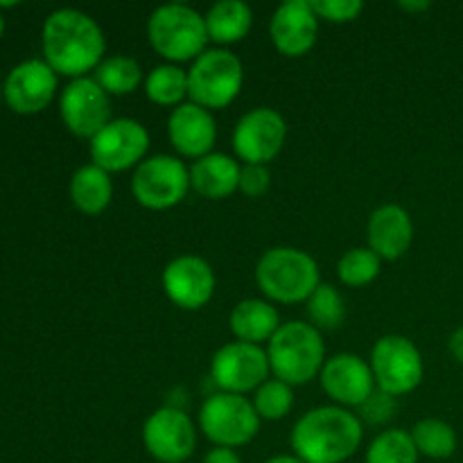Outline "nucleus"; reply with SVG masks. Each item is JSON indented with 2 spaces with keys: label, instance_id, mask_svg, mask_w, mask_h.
Masks as SVG:
<instances>
[{
  "label": "nucleus",
  "instance_id": "obj_1",
  "mask_svg": "<svg viewBox=\"0 0 463 463\" xmlns=\"http://www.w3.org/2000/svg\"><path fill=\"white\" fill-rule=\"evenodd\" d=\"M45 63L57 75H66L71 80L86 77V72L95 71L102 63L107 39L93 16L80 9L63 7L50 14L41 32Z\"/></svg>",
  "mask_w": 463,
  "mask_h": 463
},
{
  "label": "nucleus",
  "instance_id": "obj_2",
  "mask_svg": "<svg viewBox=\"0 0 463 463\" xmlns=\"http://www.w3.org/2000/svg\"><path fill=\"white\" fill-rule=\"evenodd\" d=\"M360 416L339 405L310 410L292 428V450L306 463H344L362 446Z\"/></svg>",
  "mask_w": 463,
  "mask_h": 463
},
{
  "label": "nucleus",
  "instance_id": "obj_3",
  "mask_svg": "<svg viewBox=\"0 0 463 463\" xmlns=\"http://www.w3.org/2000/svg\"><path fill=\"white\" fill-rule=\"evenodd\" d=\"M256 283L269 301L306 303L321 285L319 265L297 247L267 249L256 265Z\"/></svg>",
  "mask_w": 463,
  "mask_h": 463
},
{
  "label": "nucleus",
  "instance_id": "obj_4",
  "mask_svg": "<svg viewBox=\"0 0 463 463\" xmlns=\"http://www.w3.org/2000/svg\"><path fill=\"white\" fill-rule=\"evenodd\" d=\"M267 355L276 380H283L289 387L307 384L321 375L326 364L321 330L306 321H288L271 337Z\"/></svg>",
  "mask_w": 463,
  "mask_h": 463
},
{
  "label": "nucleus",
  "instance_id": "obj_5",
  "mask_svg": "<svg viewBox=\"0 0 463 463\" xmlns=\"http://www.w3.org/2000/svg\"><path fill=\"white\" fill-rule=\"evenodd\" d=\"M147 39L152 48L170 63L190 61L206 52V18L184 3H167L147 18Z\"/></svg>",
  "mask_w": 463,
  "mask_h": 463
},
{
  "label": "nucleus",
  "instance_id": "obj_6",
  "mask_svg": "<svg viewBox=\"0 0 463 463\" xmlns=\"http://www.w3.org/2000/svg\"><path fill=\"white\" fill-rule=\"evenodd\" d=\"M244 66L238 54L226 48H211L199 54L188 71L190 102L203 109H226L240 95Z\"/></svg>",
  "mask_w": 463,
  "mask_h": 463
},
{
  "label": "nucleus",
  "instance_id": "obj_7",
  "mask_svg": "<svg viewBox=\"0 0 463 463\" xmlns=\"http://www.w3.org/2000/svg\"><path fill=\"white\" fill-rule=\"evenodd\" d=\"M199 430L213 446L235 450L256 439L260 416L247 396L220 392L203 401L199 410Z\"/></svg>",
  "mask_w": 463,
  "mask_h": 463
},
{
  "label": "nucleus",
  "instance_id": "obj_8",
  "mask_svg": "<svg viewBox=\"0 0 463 463\" xmlns=\"http://www.w3.org/2000/svg\"><path fill=\"white\" fill-rule=\"evenodd\" d=\"M371 371L375 387L398 398L411 393L425 375L423 355L405 335H384L371 348Z\"/></svg>",
  "mask_w": 463,
  "mask_h": 463
},
{
  "label": "nucleus",
  "instance_id": "obj_9",
  "mask_svg": "<svg viewBox=\"0 0 463 463\" xmlns=\"http://www.w3.org/2000/svg\"><path fill=\"white\" fill-rule=\"evenodd\" d=\"M190 190V170L170 154H156L140 163L131 176V193L149 211H167L185 199Z\"/></svg>",
  "mask_w": 463,
  "mask_h": 463
},
{
  "label": "nucleus",
  "instance_id": "obj_10",
  "mask_svg": "<svg viewBox=\"0 0 463 463\" xmlns=\"http://www.w3.org/2000/svg\"><path fill=\"white\" fill-rule=\"evenodd\" d=\"M269 355L262 346L244 342H231L217 348L211 360V380L220 392L244 396L256 392L269 380Z\"/></svg>",
  "mask_w": 463,
  "mask_h": 463
},
{
  "label": "nucleus",
  "instance_id": "obj_11",
  "mask_svg": "<svg viewBox=\"0 0 463 463\" xmlns=\"http://www.w3.org/2000/svg\"><path fill=\"white\" fill-rule=\"evenodd\" d=\"M149 149V131L134 118H116L90 138V161L104 172L138 167Z\"/></svg>",
  "mask_w": 463,
  "mask_h": 463
},
{
  "label": "nucleus",
  "instance_id": "obj_12",
  "mask_svg": "<svg viewBox=\"0 0 463 463\" xmlns=\"http://www.w3.org/2000/svg\"><path fill=\"white\" fill-rule=\"evenodd\" d=\"M288 140V122L276 109L256 107L244 113L233 129V149L247 165L274 161Z\"/></svg>",
  "mask_w": 463,
  "mask_h": 463
},
{
  "label": "nucleus",
  "instance_id": "obj_13",
  "mask_svg": "<svg viewBox=\"0 0 463 463\" xmlns=\"http://www.w3.org/2000/svg\"><path fill=\"white\" fill-rule=\"evenodd\" d=\"M143 446L158 463H185L197 448V428L179 407H158L143 425Z\"/></svg>",
  "mask_w": 463,
  "mask_h": 463
},
{
  "label": "nucleus",
  "instance_id": "obj_14",
  "mask_svg": "<svg viewBox=\"0 0 463 463\" xmlns=\"http://www.w3.org/2000/svg\"><path fill=\"white\" fill-rule=\"evenodd\" d=\"M59 113L71 134L90 140L111 122V98L93 77H77L61 90Z\"/></svg>",
  "mask_w": 463,
  "mask_h": 463
},
{
  "label": "nucleus",
  "instance_id": "obj_15",
  "mask_svg": "<svg viewBox=\"0 0 463 463\" xmlns=\"http://www.w3.org/2000/svg\"><path fill=\"white\" fill-rule=\"evenodd\" d=\"M167 298L181 310H199L215 294V271L203 258L185 253L165 265L161 276Z\"/></svg>",
  "mask_w": 463,
  "mask_h": 463
},
{
  "label": "nucleus",
  "instance_id": "obj_16",
  "mask_svg": "<svg viewBox=\"0 0 463 463\" xmlns=\"http://www.w3.org/2000/svg\"><path fill=\"white\" fill-rule=\"evenodd\" d=\"M321 389L339 407L364 405L375 392V378L371 364L355 353H339L326 360L321 369Z\"/></svg>",
  "mask_w": 463,
  "mask_h": 463
},
{
  "label": "nucleus",
  "instance_id": "obj_17",
  "mask_svg": "<svg viewBox=\"0 0 463 463\" xmlns=\"http://www.w3.org/2000/svg\"><path fill=\"white\" fill-rule=\"evenodd\" d=\"M57 93V72L45 59H27L9 71L3 84V98L21 116H34L52 102Z\"/></svg>",
  "mask_w": 463,
  "mask_h": 463
},
{
  "label": "nucleus",
  "instance_id": "obj_18",
  "mask_svg": "<svg viewBox=\"0 0 463 463\" xmlns=\"http://www.w3.org/2000/svg\"><path fill=\"white\" fill-rule=\"evenodd\" d=\"M319 21L310 0H285L269 21L271 43L285 57H303L315 48Z\"/></svg>",
  "mask_w": 463,
  "mask_h": 463
},
{
  "label": "nucleus",
  "instance_id": "obj_19",
  "mask_svg": "<svg viewBox=\"0 0 463 463\" xmlns=\"http://www.w3.org/2000/svg\"><path fill=\"white\" fill-rule=\"evenodd\" d=\"M167 136L176 152L197 161L213 152L217 140L215 118L199 104L184 102L172 109L167 118Z\"/></svg>",
  "mask_w": 463,
  "mask_h": 463
},
{
  "label": "nucleus",
  "instance_id": "obj_20",
  "mask_svg": "<svg viewBox=\"0 0 463 463\" xmlns=\"http://www.w3.org/2000/svg\"><path fill=\"white\" fill-rule=\"evenodd\" d=\"M366 235L369 249L378 253L380 260H398L414 242V222L402 206L384 203L371 213Z\"/></svg>",
  "mask_w": 463,
  "mask_h": 463
},
{
  "label": "nucleus",
  "instance_id": "obj_21",
  "mask_svg": "<svg viewBox=\"0 0 463 463\" xmlns=\"http://www.w3.org/2000/svg\"><path fill=\"white\" fill-rule=\"evenodd\" d=\"M240 165L224 152H211L190 167V188L203 199H226L240 190Z\"/></svg>",
  "mask_w": 463,
  "mask_h": 463
},
{
  "label": "nucleus",
  "instance_id": "obj_22",
  "mask_svg": "<svg viewBox=\"0 0 463 463\" xmlns=\"http://www.w3.org/2000/svg\"><path fill=\"white\" fill-rule=\"evenodd\" d=\"M279 310L265 298H244L233 307L229 317V328L235 335V342L260 344L271 342L280 328Z\"/></svg>",
  "mask_w": 463,
  "mask_h": 463
},
{
  "label": "nucleus",
  "instance_id": "obj_23",
  "mask_svg": "<svg viewBox=\"0 0 463 463\" xmlns=\"http://www.w3.org/2000/svg\"><path fill=\"white\" fill-rule=\"evenodd\" d=\"M113 199V181L102 167L81 165L71 179V202L84 215H99L109 208Z\"/></svg>",
  "mask_w": 463,
  "mask_h": 463
},
{
  "label": "nucleus",
  "instance_id": "obj_24",
  "mask_svg": "<svg viewBox=\"0 0 463 463\" xmlns=\"http://www.w3.org/2000/svg\"><path fill=\"white\" fill-rule=\"evenodd\" d=\"M208 39L220 45L242 41L253 25V12L244 0H220L206 12Z\"/></svg>",
  "mask_w": 463,
  "mask_h": 463
},
{
  "label": "nucleus",
  "instance_id": "obj_25",
  "mask_svg": "<svg viewBox=\"0 0 463 463\" xmlns=\"http://www.w3.org/2000/svg\"><path fill=\"white\" fill-rule=\"evenodd\" d=\"M145 95L158 107H179L188 98V71L176 63H161L145 75Z\"/></svg>",
  "mask_w": 463,
  "mask_h": 463
},
{
  "label": "nucleus",
  "instance_id": "obj_26",
  "mask_svg": "<svg viewBox=\"0 0 463 463\" xmlns=\"http://www.w3.org/2000/svg\"><path fill=\"white\" fill-rule=\"evenodd\" d=\"M93 80L109 95H131L145 81L143 68L129 54H111V57H104L102 63L95 68Z\"/></svg>",
  "mask_w": 463,
  "mask_h": 463
},
{
  "label": "nucleus",
  "instance_id": "obj_27",
  "mask_svg": "<svg viewBox=\"0 0 463 463\" xmlns=\"http://www.w3.org/2000/svg\"><path fill=\"white\" fill-rule=\"evenodd\" d=\"M411 439L420 457L428 459H450L457 452V432L441 419H420L411 428Z\"/></svg>",
  "mask_w": 463,
  "mask_h": 463
},
{
  "label": "nucleus",
  "instance_id": "obj_28",
  "mask_svg": "<svg viewBox=\"0 0 463 463\" xmlns=\"http://www.w3.org/2000/svg\"><path fill=\"white\" fill-rule=\"evenodd\" d=\"M411 432L392 428L380 432L366 450V463H419Z\"/></svg>",
  "mask_w": 463,
  "mask_h": 463
},
{
  "label": "nucleus",
  "instance_id": "obj_29",
  "mask_svg": "<svg viewBox=\"0 0 463 463\" xmlns=\"http://www.w3.org/2000/svg\"><path fill=\"white\" fill-rule=\"evenodd\" d=\"M383 269V260L369 247L348 249L337 262V276L348 288H364L378 279Z\"/></svg>",
  "mask_w": 463,
  "mask_h": 463
},
{
  "label": "nucleus",
  "instance_id": "obj_30",
  "mask_svg": "<svg viewBox=\"0 0 463 463\" xmlns=\"http://www.w3.org/2000/svg\"><path fill=\"white\" fill-rule=\"evenodd\" d=\"M306 303L307 317L317 330H335L337 326H342L344 317H346L342 294L330 283H321Z\"/></svg>",
  "mask_w": 463,
  "mask_h": 463
},
{
  "label": "nucleus",
  "instance_id": "obj_31",
  "mask_svg": "<svg viewBox=\"0 0 463 463\" xmlns=\"http://www.w3.org/2000/svg\"><path fill=\"white\" fill-rule=\"evenodd\" d=\"M251 402L260 420H280L292 411L294 389L285 384L283 380L269 378L256 389Z\"/></svg>",
  "mask_w": 463,
  "mask_h": 463
},
{
  "label": "nucleus",
  "instance_id": "obj_32",
  "mask_svg": "<svg viewBox=\"0 0 463 463\" xmlns=\"http://www.w3.org/2000/svg\"><path fill=\"white\" fill-rule=\"evenodd\" d=\"M317 16L326 18L330 23H348L355 21L364 9L362 0H310Z\"/></svg>",
  "mask_w": 463,
  "mask_h": 463
},
{
  "label": "nucleus",
  "instance_id": "obj_33",
  "mask_svg": "<svg viewBox=\"0 0 463 463\" xmlns=\"http://www.w3.org/2000/svg\"><path fill=\"white\" fill-rule=\"evenodd\" d=\"M357 410H360V420H366V423L371 425H384L393 419L398 405L396 398L375 389V392L371 393L369 401H366L364 405L357 407Z\"/></svg>",
  "mask_w": 463,
  "mask_h": 463
},
{
  "label": "nucleus",
  "instance_id": "obj_34",
  "mask_svg": "<svg viewBox=\"0 0 463 463\" xmlns=\"http://www.w3.org/2000/svg\"><path fill=\"white\" fill-rule=\"evenodd\" d=\"M271 172L267 165H242L240 170V193L258 199L269 190Z\"/></svg>",
  "mask_w": 463,
  "mask_h": 463
},
{
  "label": "nucleus",
  "instance_id": "obj_35",
  "mask_svg": "<svg viewBox=\"0 0 463 463\" xmlns=\"http://www.w3.org/2000/svg\"><path fill=\"white\" fill-rule=\"evenodd\" d=\"M203 463H242V459H240V455L233 450V448L215 446L213 450L206 452Z\"/></svg>",
  "mask_w": 463,
  "mask_h": 463
},
{
  "label": "nucleus",
  "instance_id": "obj_36",
  "mask_svg": "<svg viewBox=\"0 0 463 463\" xmlns=\"http://www.w3.org/2000/svg\"><path fill=\"white\" fill-rule=\"evenodd\" d=\"M448 348H450L452 357H455L459 364H463V326L450 335V339H448Z\"/></svg>",
  "mask_w": 463,
  "mask_h": 463
},
{
  "label": "nucleus",
  "instance_id": "obj_37",
  "mask_svg": "<svg viewBox=\"0 0 463 463\" xmlns=\"http://www.w3.org/2000/svg\"><path fill=\"white\" fill-rule=\"evenodd\" d=\"M398 7L405 9V12L410 14H419V12H428V9L432 7V3H428V0H401Z\"/></svg>",
  "mask_w": 463,
  "mask_h": 463
},
{
  "label": "nucleus",
  "instance_id": "obj_38",
  "mask_svg": "<svg viewBox=\"0 0 463 463\" xmlns=\"http://www.w3.org/2000/svg\"><path fill=\"white\" fill-rule=\"evenodd\" d=\"M265 463H306L303 459H298L297 455H276L271 459H267Z\"/></svg>",
  "mask_w": 463,
  "mask_h": 463
},
{
  "label": "nucleus",
  "instance_id": "obj_39",
  "mask_svg": "<svg viewBox=\"0 0 463 463\" xmlns=\"http://www.w3.org/2000/svg\"><path fill=\"white\" fill-rule=\"evenodd\" d=\"M5 34V18H3V14H0V36Z\"/></svg>",
  "mask_w": 463,
  "mask_h": 463
},
{
  "label": "nucleus",
  "instance_id": "obj_40",
  "mask_svg": "<svg viewBox=\"0 0 463 463\" xmlns=\"http://www.w3.org/2000/svg\"><path fill=\"white\" fill-rule=\"evenodd\" d=\"M0 99H3V81H0Z\"/></svg>",
  "mask_w": 463,
  "mask_h": 463
}]
</instances>
